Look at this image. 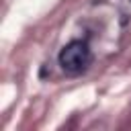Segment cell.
<instances>
[{
	"label": "cell",
	"instance_id": "obj_1",
	"mask_svg": "<svg viewBox=\"0 0 131 131\" xmlns=\"http://www.w3.org/2000/svg\"><path fill=\"white\" fill-rule=\"evenodd\" d=\"M57 63L68 76H80L92 63V49L86 41L72 39L70 43H66L61 47V51L57 55Z\"/></svg>",
	"mask_w": 131,
	"mask_h": 131
}]
</instances>
